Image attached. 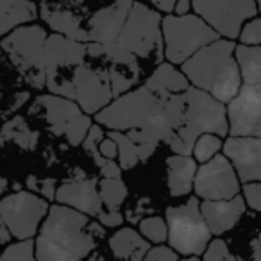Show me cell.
I'll use <instances>...</instances> for the list:
<instances>
[{
    "label": "cell",
    "instance_id": "cell-1",
    "mask_svg": "<svg viewBox=\"0 0 261 261\" xmlns=\"http://www.w3.org/2000/svg\"><path fill=\"white\" fill-rule=\"evenodd\" d=\"M182 115L185 91L158 95L142 86L113 98L97 113V122L115 130L140 129L152 142L167 143L181 125Z\"/></svg>",
    "mask_w": 261,
    "mask_h": 261
},
{
    "label": "cell",
    "instance_id": "cell-2",
    "mask_svg": "<svg viewBox=\"0 0 261 261\" xmlns=\"http://www.w3.org/2000/svg\"><path fill=\"white\" fill-rule=\"evenodd\" d=\"M97 242L90 232V218L86 213L61 202L48 207L36 234V259H83L93 252Z\"/></svg>",
    "mask_w": 261,
    "mask_h": 261
},
{
    "label": "cell",
    "instance_id": "cell-3",
    "mask_svg": "<svg viewBox=\"0 0 261 261\" xmlns=\"http://www.w3.org/2000/svg\"><path fill=\"white\" fill-rule=\"evenodd\" d=\"M181 70L192 86L207 91L224 104L238 93L243 84L236 59V43L224 36L197 50L182 63Z\"/></svg>",
    "mask_w": 261,
    "mask_h": 261
},
{
    "label": "cell",
    "instance_id": "cell-4",
    "mask_svg": "<svg viewBox=\"0 0 261 261\" xmlns=\"http://www.w3.org/2000/svg\"><path fill=\"white\" fill-rule=\"evenodd\" d=\"M204 133H215L222 138L229 135L227 106L207 91L190 86L185 91L182 122L174 136L167 142V145L175 154L192 156L197 138Z\"/></svg>",
    "mask_w": 261,
    "mask_h": 261
},
{
    "label": "cell",
    "instance_id": "cell-5",
    "mask_svg": "<svg viewBox=\"0 0 261 261\" xmlns=\"http://www.w3.org/2000/svg\"><path fill=\"white\" fill-rule=\"evenodd\" d=\"M45 41L47 33L38 23L20 25L6 34L0 47L11 58L31 88L41 90L47 86V66H45Z\"/></svg>",
    "mask_w": 261,
    "mask_h": 261
},
{
    "label": "cell",
    "instance_id": "cell-6",
    "mask_svg": "<svg viewBox=\"0 0 261 261\" xmlns=\"http://www.w3.org/2000/svg\"><path fill=\"white\" fill-rule=\"evenodd\" d=\"M165 41V58L174 65H182L197 50L218 40L220 34L195 13L175 15L168 13L161 22Z\"/></svg>",
    "mask_w": 261,
    "mask_h": 261
},
{
    "label": "cell",
    "instance_id": "cell-7",
    "mask_svg": "<svg viewBox=\"0 0 261 261\" xmlns=\"http://www.w3.org/2000/svg\"><path fill=\"white\" fill-rule=\"evenodd\" d=\"M168 242L181 256L199 259L211 242V229L200 211L199 197H192L181 206H170L167 210Z\"/></svg>",
    "mask_w": 261,
    "mask_h": 261
},
{
    "label": "cell",
    "instance_id": "cell-8",
    "mask_svg": "<svg viewBox=\"0 0 261 261\" xmlns=\"http://www.w3.org/2000/svg\"><path fill=\"white\" fill-rule=\"evenodd\" d=\"M161 22L163 18L156 8L152 9L143 2H135L116 41L136 58L161 61V58H165Z\"/></svg>",
    "mask_w": 261,
    "mask_h": 261
},
{
    "label": "cell",
    "instance_id": "cell-9",
    "mask_svg": "<svg viewBox=\"0 0 261 261\" xmlns=\"http://www.w3.org/2000/svg\"><path fill=\"white\" fill-rule=\"evenodd\" d=\"M88 56L86 43L66 38L59 33L47 36L45 41V66H47V90L50 93L68 97L75 100V86H73V75L75 68L84 63Z\"/></svg>",
    "mask_w": 261,
    "mask_h": 261
},
{
    "label": "cell",
    "instance_id": "cell-10",
    "mask_svg": "<svg viewBox=\"0 0 261 261\" xmlns=\"http://www.w3.org/2000/svg\"><path fill=\"white\" fill-rule=\"evenodd\" d=\"M48 200L31 192H16L0 200V220L15 238H34L48 213Z\"/></svg>",
    "mask_w": 261,
    "mask_h": 261
},
{
    "label": "cell",
    "instance_id": "cell-11",
    "mask_svg": "<svg viewBox=\"0 0 261 261\" xmlns=\"http://www.w3.org/2000/svg\"><path fill=\"white\" fill-rule=\"evenodd\" d=\"M193 11L220 36L236 40L242 25L259 13L256 0H192Z\"/></svg>",
    "mask_w": 261,
    "mask_h": 261
},
{
    "label": "cell",
    "instance_id": "cell-12",
    "mask_svg": "<svg viewBox=\"0 0 261 261\" xmlns=\"http://www.w3.org/2000/svg\"><path fill=\"white\" fill-rule=\"evenodd\" d=\"M240 182L242 181L231 160L225 154H217L197 168L193 192L202 200L232 199L242 190Z\"/></svg>",
    "mask_w": 261,
    "mask_h": 261
},
{
    "label": "cell",
    "instance_id": "cell-13",
    "mask_svg": "<svg viewBox=\"0 0 261 261\" xmlns=\"http://www.w3.org/2000/svg\"><path fill=\"white\" fill-rule=\"evenodd\" d=\"M88 56L91 58H104L109 63V79H111L113 97L127 93L129 90L138 84L140 75H142V66H140V58H136L133 52L125 50L118 41L111 43H95L90 41L86 43Z\"/></svg>",
    "mask_w": 261,
    "mask_h": 261
},
{
    "label": "cell",
    "instance_id": "cell-14",
    "mask_svg": "<svg viewBox=\"0 0 261 261\" xmlns=\"http://www.w3.org/2000/svg\"><path fill=\"white\" fill-rule=\"evenodd\" d=\"M227 118L231 136H261V84H242L227 102Z\"/></svg>",
    "mask_w": 261,
    "mask_h": 261
},
{
    "label": "cell",
    "instance_id": "cell-15",
    "mask_svg": "<svg viewBox=\"0 0 261 261\" xmlns=\"http://www.w3.org/2000/svg\"><path fill=\"white\" fill-rule=\"evenodd\" d=\"M73 86L77 104L88 115H97L115 98L109 72L106 68H93L83 63L73 72Z\"/></svg>",
    "mask_w": 261,
    "mask_h": 261
},
{
    "label": "cell",
    "instance_id": "cell-16",
    "mask_svg": "<svg viewBox=\"0 0 261 261\" xmlns=\"http://www.w3.org/2000/svg\"><path fill=\"white\" fill-rule=\"evenodd\" d=\"M242 182L261 181V136H229L222 147Z\"/></svg>",
    "mask_w": 261,
    "mask_h": 261
},
{
    "label": "cell",
    "instance_id": "cell-17",
    "mask_svg": "<svg viewBox=\"0 0 261 261\" xmlns=\"http://www.w3.org/2000/svg\"><path fill=\"white\" fill-rule=\"evenodd\" d=\"M135 0H115L113 4L98 9L88 22V36L95 43H111L118 40V34L125 23Z\"/></svg>",
    "mask_w": 261,
    "mask_h": 261
},
{
    "label": "cell",
    "instance_id": "cell-18",
    "mask_svg": "<svg viewBox=\"0 0 261 261\" xmlns=\"http://www.w3.org/2000/svg\"><path fill=\"white\" fill-rule=\"evenodd\" d=\"M56 200L83 211L88 217H98L104 206L97 179H77L65 182L56 192Z\"/></svg>",
    "mask_w": 261,
    "mask_h": 261
},
{
    "label": "cell",
    "instance_id": "cell-19",
    "mask_svg": "<svg viewBox=\"0 0 261 261\" xmlns=\"http://www.w3.org/2000/svg\"><path fill=\"white\" fill-rule=\"evenodd\" d=\"M247 210V204L243 195H234L232 199L220 200H204L200 202V211L206 218L207 227L211 229L215 236H222L224 232L231 231L240 218L243 217Z\"/></svg>",
    "mask_w": 261,
    "mask_h": 261
},
{
    "label": "cell",
    "instance_id": "cell-20",
    "mask_svg": "<svg viewBox=\"0 0 261 261\" xmlns=\"http://www.w3.org/2000/svg\"><path fill=\"white\" fill-rule=\"evenodd\" d=\"M36 104L45 109V118H47V123L50 125L52 135L56 136H65L72 120L83 113V109L77 104V100L54 93L40 95L36 98Z\"/></svg>",
    "mask_w": 261,
    "mask_h": 261
},
{
    "label": "cell",
    "instance_id": "cell-21",
    "mask_svg": "<svg viewBox=\"0 0 261 261\" xmlns=\"http://www.w3.org/2000/svg\"><path fill=\"white\" fill-rule=\"evenodd\" d=\"M197 160L186 154H174L167 160L168 192L172 197H185L193 190L197 174Z\"/></svg>",
    "mask_w": 261,
    "mask_h": 261
},
{
    "label": "cell",
    "instance_id": "cell-22",
    "mask_svg": "<svg viewBox=\"0 0 261 261\" xmlns=\"http://www.w3.org/2000/svg\"><path fill=\"white\" fill-rule=\"evenodd\" d=\"M145 86L152 93L158 95H172V93H182L186 91L192 83L185 75L182 70L175 68L174 63H160L158 68L150 73V77L145 81Z\"/></svg>",
    "mask_w": 261,
    "mask_h": 261
},
{
    "label": "cell",
    "instance_id": "cell-23",
    "mask_svg": "<svg viewBox=\"0 0 261 261\" xmlns=\"http://www.w3.org/2000/svg\"><path fill=\"white\" fill-rule=\"evenodd\" d=\"M108 136H111L116 142V145H118V161L123 170H130V168H135L140 161H147L156 152L158 145H160V143H150V142L136 143L135 140L127 135L125 130L109 129Z\"/></svg>",
    "mask_w": 261,
    "mask_h": 261
},
{
    "label": "cell",
    "instance_id": "cell-24",
    "mask_svg": "<svg viewBox=\"0 0 261 261\" xmlns=\"http://www.w3.org/2000/svg\"><path fill=\"white\" fill-rule=\"evenodd\" d=\"M36 18L38 8L33 0H0V38Z\"/></svg>",
    "mask_w": 261,
    "mask_h": 261
},
{
    "label": "cell",
    "instance_id": "cell-25",
    "mask_svg": "<svg viewBox=\"0 0 261 261\" xmlns=\"http://www.w3.org/2000/svg\"><path fill=\"white\" fill-rule=\"evenodd\" d=\"M109 249H111L113 256L118 259L140 261L145 259V254L150 249V245L149 240L143 234L130 227H123L109 238Z\"/></svg>",
    "mask_w": 261,
    "mask_h": 261
},
{
    "label": "cell",
    "instance_id": "cell-26",
    "mask_svg": "<svg viewBox=\"0 0 261 261\" xmlns=\"http://www.w3.org/2000/svg\"><path fill=\"white\" fill-rule=\"evenodd\" d=\"M40 15L43 18V22L54 33H59L66 38H72V40L83 41V43H90L88 29H84L81 25V18L73 15V13L65 11V9H50L48 6H41Z\"/></svg>",
    "mask_w": 261,
    "mask_h": 261
},
{
    "label": "cell",
    "instance_id": "cell-27",
    "mask_svg": "<svg viewBox=\"0 0 261 261\" xmlns=\"http://www.w3.org/2000/svg\"><path fill=\"white\" fill-rule=\"evenodd\" d=\"M236 59L247 84H261V45H236Z\"/></svg>",
    "mask_w": 261,
    "mask_h": 261
},
{
    "label": "cell",
    "instance_id": "cell-28",
    "mask_svg": "<svg viewBox=\"0 0 261 261\" xmlns=\"http://www.w3.org/2000/svg\"><path fill=\"white\" fill-rule=\"evenodd\" d=\"M0 138L2 142L6 140H13L15 143H18L22 149H34L38 142V133L31 130L29 127L25 125L22 116H15L13 120H9L4 125L2 133H0Z\"/></svg>",
    "mask_w": 261,
    "mask_h": 261
},
{
    "label": "cell",
    "instance_id": "cell-29",
    "mask_svg": "<svg viewBox=\"0 0 261 261\" xmlns=\"http://www.w3.org/2000/svg\"><path fill=\"white\" fill-rule=\"evenodd\" d=\"M98 188L102 202L108 210H118L129 195L127 185L120 177H104L98 182Z\"/></svg>",
    "mask_w": 261,
    "mask_h": 261
},
{
    "label": "cell",
    "instance_id": "cell-30",
    "mask_svg": "<svg viewBox=\"0 0 261 261\" xmlns=\"http://www.w3.org/2000/svg\"><path fill=\"white\" fill-rule=\"evenodd\" d=\"M222 147H224L222 136L215 135V133H204V135H200L199 138H197L195 145H193L192 156L195 158L199 163H204V161L217 156L222 150Z\"/></svg>",
    "mask_w": 261,
    "mask_h": 261
},
{
    "label": "cell",
    "instance_id": "cell-31",
    "mask_svg": "<svg viewBox=\"0 0 261 261\" xmlns=\"http://www.w3.org/2000/svg\"><path fill=\"white\" fill-rule=\"evenodd\" d=\"M140 232L145 236L149 242L163 243L168 240V224L161 217H149L140 222Z\"/></svg>",
    "mask_w": 261,
    "mask_h": 261
},
{
    "label": "cell",
    "instance_id": "cell-32",
    "mask_svg": "<svg viewBox=\"0 0 261 261\" xmlns=\"http://www.w3.org/2000/svg\"><path fill=\"white\" fill-rule=\"evenodd\" d=\"M104 135H106V133H104V129H102L100 123H97V125H91L90 130H88L86 138H84L83 143H81V145H83V149H84V152H88L91 158H93V163L97 165L98 168H100L102 165L108 161L100 154V150H98V145H100Z\"/></svg>",
    "mask_w": 261,
    "mask_h": 261
},
{
    "label": "cell",
    "instance_id": "cell-33",
    "mask_svg": "<svg viewBox=\"0 0 261 261\" xmlns=\"http://www.w3.org/2000/svg\"><path fill=\"white\" fill-rule=\"evenodd\" d=\"M0 259H18V261L36 259V242L33 238L20 240V242L6 247L4 252L0 254Z\"/></svg>",
    "mask_w": 261,
    "mask_h": 261
},
{
    "label": "cell",
    "instance_id": "cell-34",
    "mask_svg": "<svg viewBox=\"0 0 261 261\" xmlns=\"http://www.w3.org/2000/svg\"><path fill=\"white\" fill-rule=\"evenodd\" d=\"M93 125L91 123V118L88 113H81L79 116H75V118L72 120V123L68 125V129H66L65 133V138L68 140L72 145H81L83 143V140L86 138L88 130H90V127Z\"/></svg>",
    "mask_w": 261,
    "mask_h": 261
},
{
    "label": "cell",
    "instance_id": "cell-35",
    "mask_svg": "<svg viewBox=\"0 0 261 261\" xmlns=\"http://www.w3.org/2000/svg\"><path fill=\"white\" fill-rule=\"evenodd\" d=\"M238 40L243 45H261V16L256 15L243 23Z\"/></svg>",
    "mask_w": 261,
    "mask_h": 261
},
{
    "label": "cell",
    "instance_id": "cell-36",
    "mask_svg": "<svg viewBox=\"0 0 261 261\" xmlns=\"http://www.w3.org/2000/svg\"><path fill=\"white\" fill-rule=\"evenodd\" d=\"M202 257L206 261H224V259L234 261L236 259V256H234V254H231V250H229V245L222 238L211 240V242L207 243L206 250H204Z\"/></svg>",
    "mask_w": 261,
    "mask_h": 261
},
{
    "label": "cell",
    "instance_id": "cell-37",
    "mask_svg": "<svg viewBox=\"0 0 261 261\" xmlns=\"http://www.w3.org/2000/svg\"><path fill=\"white\" fill-rule=\"evenodd\" d=\"M242 193L247 206L256 213H261V181L243 182Z\"/></svg>",
    "mask_w": 261,
    "mask_h": 261
},
{
    "label": "cell",
    "instance_id": "cell-38",
    "mask_svg": "<svg viewBox=\"0 0 261 261\" xmlns=\"http://www.w3.org/2000/svg\"><path fill=\"white\" fill-rule=\"evenodd\" d=\"M179 257H181V254L174 247L163 245V243H160L158 247H150L145 254L147 261H177Z\"/></svg>",
    "mask_w": 261,
    "mask_h": 261
},
{
    "label": "cell",
    "instance_id": "cell-39",
    "mask_svg": "<svg viewBox=\"0 0 261 261\" xmlns=\"http://www.w3.org/2000/svg\"><path fill=\"white\" fill-rule=\"evenodd\" d=\"M97 218L102 225H106V227H118V225H122V222H123V217L118 210L100 211Z\"/></svg>",
    "mask_w": 261,
    "mask_h": 261
},
{
    "label": "cell",
    "instance_id": "cell-40",
    "mask_svg": "<svg viewBox=\"0 0 261 261\" xmlns=\"http://www.w3.org/2000/svg\"><path fill=\"white\" fill-rule=\"evenodd\" d=\"M98 150H100V154L106 160H115V158H118V145H116V142L111 136H104V138H102L100 145H98Z\"/></svg>",
    "mask_w": 261,
    "mask_h": 261
},
{
    "label": "cell",
    "instance_id": "cell-41",
    "mask_svg": "<svg viewBox=\"0 0 261 261\" xmlns=\"http://www.w3.org/2000/svg\"><path fill=\"white\" fill-rule=\"evenodd\" d=\"M56 192H58V190H56V179L54 177L41 179L38 193H41V195H43L45 199L50 202V200H56Z\"/></svg>",
    "mask_w": 261,
    "mask_h": 261
},
{
    "label": "cell",
    "instance_id": "cell-42",
    "mask_svg": "<svg viewBox=\"0 0 261 261\" xmlns=\"http://www.w3.org/2000/svg\"><path fill=\"white\" fill-rule=\"evenodd\" d=\"M122 170L123 168L120 167V163H116V161H113V160H108L100 167V175H104V177H122Z\"/></svg>",
    "mask_w": 261,
    "mask_h": 261
},
{
    "label": "cell",
    "instance_id": "cell-43",
    "mask_svg": "<svg viewBox=\"0 0 261 261\" xmlns=\"http://www.w3.org/2000/svg\"><path fill=\"white\" fill-rule=\"evenodd\" d=\"M149 4H152L158 11H163V13H174L175 8V2L177 0H147Z\"/></svg>",
    "mask_w": 261,
    "mask_h": 261
},
{
    "label": "cell",
    "instance_id": "cell-44",
    "mask_svg": "<svg viewBox=\"0 0 261 261\" xmlns=\"http://www.w3.org/2000/svg\"><path fill=\"white\" fill-rule=\"evenodd\" d=\"M193 9L192 6V0H177L175 2V8H174V13L175 15H186Z\"/></svg>",
    "mask_w": 261,
    "mask_h": 261
},
{
    "label": "cell",
    "instance_id": "cell-45",
    "mask_svg": "<svg viewBox=\"0 0 261 261\" xmlns=\"http://www.w3.org/2000/svg\"><path fill=\"white\" fill-rule=\"evenodd\" d=\"M25 185H27V190H33V192L38 193V190H40V179H38L36 175H29Z\"/></svg>",
    "mask_w": 261,
    "mask_h": 261
},
{
    "label": "cell",
    "instance_id": "cell-46",
    "mask_svg": "<svg viewBox=\"0 0 261 261\" xmlns=\"http://www.w3.org/2000/svg\"><path fill=\"white\" fill-rule=\"evenodd\" d=\"M6 188H8V181H6V177L0 175V193H4Z\"/></svg>",
    "mask_w": 261,
    "mask_h": 261
},
{
    "label": "cell",
    "instance_id": "cell-47",
    "mask_svg": "<svg viewBox=\"0 0 261 261\" xmlns=\"http://www.w3.org/2000/svg\"><path fill=\"white\" fill-rule=\"evenodd\" d=\"M257 9H259V13H261V0L257 2Z\"/></svg>",
    "mask_w": 261,
    "mask_h": 261
}]
</instances>
